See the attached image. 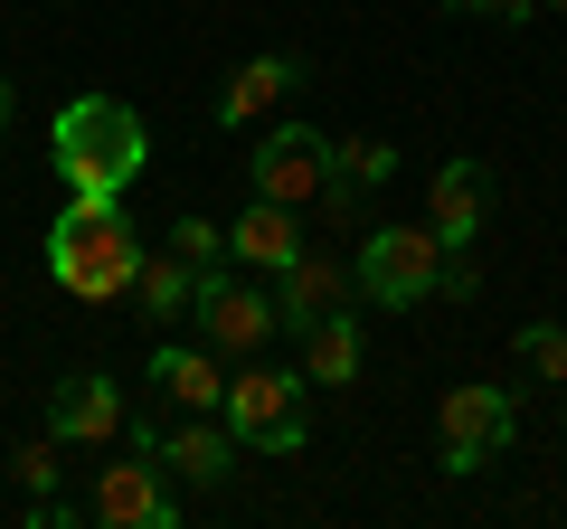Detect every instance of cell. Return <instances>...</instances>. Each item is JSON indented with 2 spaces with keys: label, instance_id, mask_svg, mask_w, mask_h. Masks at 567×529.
<instances>
[{
  "label": "cell",
  "instance_id": "cell-25",
  "mask_svg": "<svg viewBox=\"0 0 567 529\" xmlns=\"http://www.w3.org/2000/svg\"><path fill=\"white\" fill-rule=\"evenodd\" d=\"M548 10H567V0H548Z\"/></svg>",
  "mask_w": 567,
  "mask_h": 529
},
{
  "label": "cell",
  "instance_id": "cell-13",
  "mask_svg": "<svg viewBox=\"0 0 567 529\" xmlns=\"http://www.w3.org/2000/svg\"><path fill=\"white\" fill-rule=\"evenodd\" d=\"M303 208H284V199H246L237 218H227V256L256 264V274H284V264L303 256Z\"/></svg>",
  "mask_w": 567,
  "mask_h": 529
},
{
  "label": "cell",
  "instance_id": "cell-24",
  "mask_svg": "<svg viewBox=\"0 0 567 529\" xmlns=\"http://www.w3.org/2000/svg\"><path fill=\"white\" fill-rule=\"evenodd\" d=\"M445 10H464V0H445Z\"/></svg>",
  "mask_w": 567,
  "mask_h": 529
},
{
  "label": "cell",
  "instance_id": "cell-17",
  "mask_svg": "<svg viewBox=\"0 0 567 529\" xmlns=\"http://www.w3.org/2000/svg\"><path fill=\"white\" fill-rule=\"evenodd\" d=\"M189 293H199V264L189 256H142V284H133V303H142V322H189Z\"/></svg>",
  "mask_w": 567,
  "mask_h": 529
},
{
  "label": "cell",
  "instance_id": "cell-7",
  "mask_svg": "<svg viewBox=\"0 0 567 529\" xmlns=\"http://www.w3.org/2000/svg\"><path fill=\"white\" fill-rule=\"evenodd\" d=\"M322 180H331V133H312V123H275V133L246 152V189H256V199L312 208Z\"/></svg>",
  "mask_w": 567,
  "mask_h": 529
},
{
  "label": "cell",
  "instance_id": "cell-5",
  "mask_svg": "<svg viewBox=\"0 0 567 529\" xmlns=\"http://www.w3.org/2000/svg\"><path fill=\"white\" fill-rule=\"evenodd\" d=\"M445 284V237L435 227H369L360 237V293L379 312H406Z\"/></svg>",
  "mask_w": 567,
  "mask_h": 529
},
{
  "label": "cell",
  "instance_id": "cell-15",
  "mask_svg": "<svg viewBox=\"0 0 567 529\" xmlns=\"http://www.w3.org/2000/svg\"><path fill=\"white\" fill-rule=\"evenodd\" d=\"M142 378H152V387H162V397H171V407H181V416H218V397H227V369H218V350H181V341H162V350H152V369H142Z\"/></svg>",
  "mask_w": 567,
  "mask_h": 529
},
{
  "label": "cell",
  "instance_id": "cell-6",
  "mask_svg": "<svg viewBox=\"0 0 567 529\" xmlns=\"http://www.w3.org/2000/svg\"><path fill=\"white\" fill-rule=\"evenodd\" d=\"M189 322H199V341L218 350V360H265L275 350V293H256V284H237V274H199V293H189Z\"/></svg>",
  "mask_w": 567,
  "mask_h": 529
},
{
  "label": "cell",
  "instance_id": "cell-21",
  "mask_svg": "<svg viewBox=\"0 0 567 529\" xmlns=\"http://www.w3.org/2000/svg\"><path fill=\"white\" fill-rule=\"evenodd\" d=\"M10 473H20L29 491H58V435H29V445L10 454Z\"/></svg>",
  "mask_w": 567,
  "mask_h": 529
},
{
  "label": "cell",
  "instance_id": "cell-4",
  "mask_svg": "<svg viewBox=\"0 0 567 529\" xmlns=\"http://www.w3.org/2000/svg\"><path fill=\"white\" fill-rule=\"evenodd\" d=\"M218 416H227V435L237 445H256V454H303V378L293 369H237L227 378V397H218Z\"/></svg>",
  "mask_w": 567,
  "mask_h": 529
},
{
  "label": "cell",
  "instance_id": "cell-16",
  "mask_svg": "<svg viewBox=\"0 0 567 529\" xmlns=\"http://www.w3.org/2000/svg\"><path fill=\"white\" fill-rule=\"evenodd\" d=\"M360 378V312H322L303 331V387H350Z\"/></svg>",
  "mask_w": 567,
  "mask_h": 529
},
{
  "label": "cell",
  "instance_id": "cell-10",
  "mask_svg": "<svg viewBox=\"0 0 567 529\" xmlns=\"http://www.w3.org/2000/svg\"><path fill=\"white\" fill-rule=\"evenodd\" d=\"M133 445L162 454V473H181V483L218 491L227 473H237V435H227V416H181V426H142L133 416Z\"/></svg>",
  "mask_w": 567,
  "mask_h": 529
},
{
  "label": "cell",
  "instance_id": "cell-11",
  "mask_svg": "<svg viewBox=\"0 0 567 529\" xmlns=\"http://www.w3.org/2000/svg\"><path fill=\"white\" fill-rule=\"evenodd\" d=\"M293 85H303V58H293V48H265V58H246L237 76L218 85L208 123H218V133H246V123H265V114H275L284 95H293Z\"/></svg>",
  "mask_w": 567,
  "mask_h": 529
},
{
  "label": "cell",
  "instance_id": "cell-18",
  "mask_svg": "<svg viewBox=\"0 0 567 529\" xmlns=\"http://www.w3.org/2000/svg\"><path fill=\"white\" fill-rule=\"evenodd\" d=\"M331 180H341V189H388V180H398V152L350 133V143H331Z\"/></svg>",
  "mask_w": 567,
  "mask_h": 529
},
{
  "label": "cell",
  "instance_id": "cell-12",
  "mask_svg": "<svg viewBox=\"0 0 567 529\" xmlns=\"http://www.w3.org/2000/svg\"><path fill=\"white\" fill-rule=\"evenodd\" d=\"M123 416H133V397H123L104 369H85V378H66L58 397H48V435H58V445H114Z\"/></svg>",
  "mask_w": 567,
  "mask_h": 529
},
{
  "label": "cell",
  "instance_id": "cell-20",
  "mask_svg": "<svg viewBox=\"0 0 567 529\" xmlns=\"http://www.w3.org/2000/svg\"><path fill=\"white\" fill-rule=\"evenodd\" d=\"M171 256H189L199 274H218V264H227V227L218 218H181V227H171Z\"/></svg>",
  "mask_w": 567,
  "mask_h": 529
},
{
  "label": "cell",
  "instance_id": "cell-9",
  "mask_svg": "<svg viewBox=\"0 0 567 529\" xmlns=\"http://www.w3.org/2000/svg\"><path fill=\"white\" fill-rule=\"evenodd\" d=\"M95 520L104 529H181V491L162 483V454L133 445V464H104L95 473Z\"/></svg>",
  "mask_w": 567,
  "mask_h": 529
},
{
  "label": "cell",
  "instance_id": "cell-3",
  "mask_svg": "<svg viewBox=\"0 0 567 529\" xmlns=\"http://www.w3.org/2000/svg\"><path fill=\"white\" fill-rule=\"evenodd\" d=\"M435 445H445V473L502 464V454L520 445V387H483V378L445 387V397H435Z\"/></svg>",
  "mask_w": 567,
  "mask_h": 529
},
{
  "label": "cell",
  "instance_id": "cell-1",
  "mask_svg": "<svg viewBox=\"0 0 567 529\" xmlns=\"http://www.w3.org/2000/svg\"><path fill=\"white\" fill-rule=\"evenodd\" d=\"M48 162H58L66 199H133V180L152 170V133H142V114L123 95H66Z\"/></svg>",
  "mask_w": 567,
  "mask_h": 529
},
{
  "label": "cell",
  "instance_id": "cell-26",
  "mask_svg": "<svg viewBox=\"0 0 567 529\" xmlns=\"http://www.w3.org/2000/svg\"><path fill=\"white\" fill-rule=\"evenodd\" d=\"M341 10H350V0H341Z\"/></svg>",
  "mask_w": 567,
  "mask_h": 529
},
{
  "label": "cell",
  "instance_id": "cell-22",
  "mask_svg": "<svg viewBox=\"0 0 567 529\" xmlns=\"http://www.w3.org/2000/svg\"><path fill=\"white\" fill-rule=\"evenodd\" d=\"M529 10H539V0H464V20H511V29H520Z\"/></svg>",
  "mask_w": 567,
  "mask_h": 529
},
{
  "label": "cell",
  "instance_id": "cell-23",
  "mask_svg": "<svg viewBox=\"0 0 567 529\" xmlns=\"http://www.w3.org/2000/svg\"><path fill=\"white\" fill-rule=\"evenodd\" d=\"M10 114H20V95H10V76H0V133H10Z\"/></svg>",
  "mask_w": 567,
  "mask_h": 529
},
{
  "label": "cell",
  "instance_id": "cell-2",
  "mask_svg": "<svg viewBox=\"0 0 567 529\" xmlns=\"http://www.w3.org/2000/svg\"><path fill=\"white\" fill-rule=\"evenodd\" d=\"M142 256L152 246L133 237L123 199H66L58 227H48V284L76 293V303H123L142 284Z\"/></svg>",
  "mask_w": 567,
  "mask_h": 529
},
{
  "label": "cell",
  "instance_id": "cell-14",
  "mask_svg": "<svg viewBox=\"0 0 567 529\" xmlns=\"http://www.w3.org/2000/svg\"><path fill=\"white\" fill-rule=\"evenodd\" d=\"M492 218V170L483 162H435V189H425V227L445 246H473Z\"/></svg>",
  "mask_w": 567,
  "mask_h": 529
},
{
  "label": "cell",
  "instance_id": "cell-19",
  "mask_svg": "<svg viewBox=\"0 0 567 529\" xmlns=\"http://www.w3.org/2000/svg\"><path fill=\"white\" fill-rule=\"evenodd\" d=\"M520 360L539 369L548 387H567V322H520Z\"/></svg>",
  "mask_w": 567,
  "mask_h": 529
},
{
  "label": "cell",
  "instance_id": "cell-8",
  "mask_svg": "<svg viewBox=\"0 0 567 529\" xmlns=\"http://www.w3.org/2000/svg\"><path fill=\"white\" fill-rule=\"evenodd\" d=\"M350 303H360V264H341L331 246H303V256L275 274V322L293 331V341H303L322 312H350Z\"/></svg>",
  "mask_w": 567,
  "mask_h": 529
}]
</instances>
